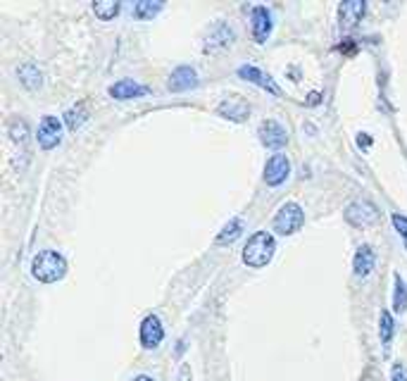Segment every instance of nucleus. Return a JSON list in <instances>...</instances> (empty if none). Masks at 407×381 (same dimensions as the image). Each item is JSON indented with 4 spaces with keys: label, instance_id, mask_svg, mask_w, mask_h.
Masks as SVG:
<instances>
[{
    "label": "nucleus",
    "instance_id": "obj_1",
    "mask_svg": "<svg viewBox=\"0 0 407 381\" xmlns=\"http://www.w3.org/2000/svg\"><path fill=\"white\" fill-rule=\"evenodd\" d=\"M32 274L43 284H55L67 274V260L55 250H41L32 262Z\"/></svg>",
    "mask_w": 407,
    "mask_h": 381
},
{
    "label": "nucleus",
    "instance_id": "obj_2",
    "mask_svg": "<svg viewBox=\"0 0 407 381\" xmlns=\"http://www.w3.org/2000/svg\"><path fill=\"white\" fill-rule=\"evenodd\" d=\"M274 250H276V243H274V236H271V234L255 232L243 248V262L253 269L267 267L271 262V258H274Z\"/></svg>",
    "mask_w": 407,
    "mask_h": 381
},
{
    "label": "nucleus",
    "instance_id": "obj_3",
    "mask_svg": "<svg viewBox=\"0 0 407 381\" xmlns=\"http://www.w3.org/2000/svg\"><path fill=\"white\" fill-rule=\"evenodd\" d=\"M305 224V212L298 203H284L274 217V232L281 236H291Z\"/></svg>",
    "mask_w": 407,
    "mask_h": 381
},
{
    "label": "nucleus",
    "instance_id": "obj_4",
    "mask_svg": "<svg viewBox=\"0 0 407 381\" xmlns=\"http://www.w3.org/2000/svg\"><path fill=\"white\" fill-rule=\"evenodd\" d=\"M345 222L358 229H367L379 222V210H376L369 200H355V203H350L348 208H345Z\"/></svg>",
    "mask_w": 407,
    "mask_h": 381
},
{
    "label": "nucleus",
    "instance_id": "obj_5",
    "mask_svg": "<svg viewBox=\"0 0 407 381\" xmlns=\"http://www.w3.org/2000/svg\"><path fill=\"white\" fill-rule=\"evenodd\" d=\"M36 141L43 150H53L55 145L62 141V122L53 114H45L38 124V134H36Z\"/></svg>",
    "mask_w": 407,
    "mask_h": 381
},
{
    "label": "nucleus",
    "instance_id": "obj_6",
    "mask_svg": "<svg viewBox=\"0 0 407 381\" xmlns=\"http://www.w3.org/2000/svg\"><path fill=\"white\" fill-rule=\"evenodd\" d=\"M258 136L264 148H271V150H279L288 143V132H286L276 119H264L258 129Z\"/></svg>",
    "mask_w": 407,
    "mask_h": 381
},
{
    "label": "nucleus",
    "instance_id": "obj_7",
    "mask_svg": "<svg viewBox=\"0 0 407 381\" xmlns=\"http://www.w3.org/2000/svg\"><path fill=\"white\" fill-rule=\"evenodd\" d=\"M288 174H291V162L281 153L271 155L267 164H264V182H267V186H281L288 179Z\"/></svg>",
    "mask_w": 407,
    "mask_h": 381
},
{
    "label": "nucleus",
    "instance_id": "obj_8",
    "mask_svg": "<svg viewBox=\"0 0 407 381\" xmlns=\"http://www.w3.org/2000/svg\"><path fill=\"white\" fill-rule=\"evenodd\" d=\"M164 339V329H162V322H160L158 315H148V317L140 322V343H143V348L153 350L158 348L160 343H162Z\"/></svg>",
    "mask_w": 407,
    "mask_h": 381
},
{
    "label": "nucleus",
    "instance_id": "obj_9",
    "mask_svg": "<svg viewBox=\"0 0 407 381\" xmlns=\"http://www.w3.org/2000/svg\"><path fill=\"white\" fill-rule=\"evenodd\" d=\"M236 34L231 27L226 24H217V27L210 29L208 38H205V53H217V50H224L234 43Z\"/></svg>",
    "mask_w": 407,
    "mask_h": 381
},
{
    "label": "nucleus",
    "instance_id": "obj_10",
    "mask_svg": "<svg viewBox=\"0 0 407 381\" xmlns=\"http://www.w3.org/2000/svg\"><path fill=\"white\" fill-rule=\"evenodd\" d=\"M217 114L224 119H231V122H245L250 114V105L243 98H226L219 103Z\"/></svg>",
    "mask_w": 407,
    "mask_h": 381
},
{
    "label": "nucleus",
    "instance_id": "obj_11",
    "mask_svg": "<svg viewBox=\"0 0 407 381\" xmlns=\"http://www.w3.org/2000/svg\"><path fill=\"white\" fill-rule=\"evenodd\" d=\"M238 77H241V79H245V82H253L255 86L264 88V91H269V93H274V95H281L279 86H276V84L271 82L269 74H264L262 69L253 67V64H243V67L238 69Z\"/></svg>",
    "mask_w": 407,
    "mask_h": 381
},
{
    "label": "nucleus",
    "instance_id": "obj_12",
    "mask_svg": "<svg viewBox=\"0 0 407 381\" xmlns=\"http://www.w3.org/2000/svg\"><path fill=\"white\" fill-rule=\"evenodd\" d=\"M271 34V12L262 5L253 8V38L258 43H267Z\"/></svg>",
    "mask_w": 407,
    "mask_h": 381
},
{
    "label": "nucleus",
    "instance_id": "obj_13",
    "mask_svg": "<svg viewBox=\"0 0 407 381\" xmlns=\"http://www.w3.org/2000/svg\"><path fill=\"white\" fill-rule=\"evenodd\" d=\"M195 84H198V74H195L193 67H188V64H181V67L174 69L172 74H169V91H186V88H193Z\"/></svg>",
    "mask_w": 407,
    "mask_h": 381
},
{
    "label": "nucleus",
    "instance_id": "obj_14",
    "mask_svg": "<svg viewBox=\"0 0 407 381\" xmlns=\"http://www.w3.org/2000/svg\"><path fill=\"white\" fill-rule=\"evenodd\" d=\"M108 93L112 95L114 100H132V98H138V95L148 93V86H140V84L132 82V79H122V82L112 84Z\"/></svg>",
    "mask_w": 407,
    "mask_h": 381
},
{
    "label": "nucleus",
    "instance_id": "obj_15",
    "mask_svg": "<svg viewBox=\"0 0 407 381\" xmlns=\"http://www.w3.org/2000/svg\"><path fill=\"white\" fill-rule=\"evenodd\" d=\"M367 3H360V0H348V3H341V24L345 29L358 27V22L365 17Z\"/></svg>",
    "mask_w": 407,
    "mask_h": 381
},
{
    "label": "nucleus",
    "instance_id": "obj_16",
    "mask_svg": "<svg viewBox=\"0 0 407 381\" xmlns=\"http://www.w3.org/2000/svg\"><path fill=\"white\" fill-rule=\"evenodd\" d=\"M376 265V255H374V248L371 245H360L358 253H355V260H353V269L358 277H367V274L374 269Z\"/></svg>",
    "mask_w": 407,
    "mask_h": 381
},
{
    "label": "nucleus",
    "instance_id": "obj_17",
    "mask_svg": "<svg viewBox=\"0 0 407 381\" xmlns=\"http://www.w3.org/2000/svg\"><path fill=\"white\" fill-rule=\"evenodd\" d=\"M17 74H19V82H22L24 86L29 88V91H36V88H41L43 74L38 72V67L34 62H24L22 67L17 69Z\"/></svg>",
    "mask_w": 407,
    "mask_h": 381
},
{
    "label": "nucleus",
    "instance_id": "obj_18",
    "mask_svg": "<svg viewBox=\"0 0 407 381\" xmlns=\"http://www.w3.org/2000/svg\"><path fill=\"white\" fill-rule=\"evenodd\" d=\"M243 234V222H241L238 217H234V219H229V224H224V229L219 232V236H217V243L219 245H231L236 238Z\"/></svg>",
    "mask_w": 407,
    "mask_h": 381
},
{
    "label": "nucleus",
    "instance_id": "obj_19",
    "mask_svg": "<svg viewBox=\"0 0 407 381\" xmlns=\"http://www.w3.org/2000/svg\"><path fill=\"white\" fill-rule=\"evenodd\" d=\"M393 310L398 315L407 310V284L403 282L400 274H395L393 279Z\"/></svg>",
    "mask_w": 407,
    "mask_h": 381
},
{
    "label": "nucleus",
    "instance_id": "obj_20",
    "mask_svg": "<svg viewBox=\"0 0 407 381\" xmlns=\"http://www.w3.org/2000/svg\"><path fill=\"white\" fill-rule=\"evenodd\" d=\"M119 5L122 3H112V0H100V3H93V12L98 19L103 22H110L119 14Z\"/></svg>",
    "mask_w": 407,
    "mask_h": 381
},
{
    "label": "nucleus",
    "instance_id": "obj_21",
    "mask_svg": "<svg viewBox=\"0 0 407 381\" xmlns=\"http://www.w3.org/2000/svg\"><path fill=\"white\" fill-rule=\"evenodd\" d=\"M88 112H86V105L79 103L77 108L67 110V114H64V124H67V129H72V132H77L79 127H82L84 122H86Z\"/></svg>",
    "mask_w": 407,
    "mask_h": 381
},
{
    "label": "nucleus",
    "instance_id": "obj_22",
    "mask_svg": "<svg viewBox=\"0 0 407 381\" xmlns=\"http://www.w3.org/2000/svg\"><path fill=\"white\" fill-rule=\"evenodd\" d=\"M164 3H150V0H140V3H134V17L136 19H153L155 14L162 10Z\"/></svg>",
    "mask_w": 407,
    "mask_h": 381
},
{
    "label": "nucleus",
    "instance_id": "obj_23",
    "mask_svg": "<svg viewBox=\"0 0 407 381\" xmlns=\"http://www.w3.org/2000/svg\"><path fill=\"white\" fill-rule=\"evenodd\" d=\"M393 317H391L388 310H381V319H379V334H381V341H384V345L391 343V339H393Z\"/></svg>",
    "mask_w": 407,
    "mask_h": 381
},
{
    "label": "nucleus",
    "instance_id": "obj_24",
    "mask_svg": "<svg viewBox=\"0 0 407 381\" xmlns=\"http://www.w3.org/2000/svg\"><path fill=\"white\" fill-rule=\"evenodd\" d=\"M10 136H12L14 143H24L27 141V124H24L22 119H14V122L10 124Z\"/></svg>",
    "mask_w": 407,
    "mask_h": 381
},
{
    "label": "nucleus",
    "instance_id": "obj_25",
    "mask_svg": "<svg viewBox=\"0 0 407 381\" xmlns=\"http://www.w3.org/2000/svg\"><path fill=\"white\" fill-rule=\"evenodd\" d=\"M393 227L400 232V236H403L405 245H407V217H403L400 212H393Z\"/></svg>",
    "mask_w": 407,
    "mask_h": 381
},
{
    "label": "nucleus",
    "instance_id": "obj_26",
    "mask_svg": "<svg viewBox=\"0 0 407 381\" xmlns=\"http://www.w3.org/2000/svg\"><path fill=\"white\" fill-rule=\"evenodd\" d=\"M391 379L393 381H407V369L405 365H393V374H391Z\"/></svg>",
    "mask_w": 407,
    "mask_h": 381
},
{
    "label": "nucleus",
    "instance_id": "obj_27",
    "mask_svg": "<svg viewBox=\"0 0 407 381\" xmlns=\"http://www.w3.org/2000/svg\"><path fill=\"white\" fill-rule=\"evenodd\" d=\"M341 50H345V53H355V41H350V38H345V41L341 43Z\"/></svg>",
    "mask_w": 407,
    "mask_h": 381
},
{
    "label": "nucleus",
    "instance_id": "obj_28",
    "mask_svg": "<svg viewBox=\"0 0 407 381\" xmlns=\"http://www.w3.org/2000/svg\"><path fill=\"white\" fill-rule=\"evenodd\" d=\"M317 103H319V93H312L310 95V105H317Z\"/></svg>",
    "mask_w": 407,
    "mask_h": 381
},
{
    "label": "nucleus",
    "instance_id": "obj_29",
    "mask_svg": "<svg viewBox=\"0 0 407 381\" xmlns=\"http://www.w3.org/2000/svg\"><path fill=\"white\" fill-rule=\"evenodd\" d=\"M134 381H155V379H150V377H145V374H140V377H136Z\"/></svg>",
    "mask_w": 407,
    "mask_h": 381
}]
</instances>
